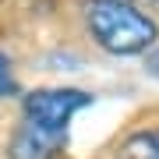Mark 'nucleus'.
<instances>
[{
  "mask_svg": "<svg viewBox=\"0 0 159 159\" xmlns=\"http://www.w3.org/2000/svg\"><path fill=\"white\" fill-rule=\"evenodd\" d=\"M142 71H145V78L159 81V43H156L148 53H142Z\"/></svg>",
  "mask_w": 159,
  "mask_h": 159,
  "instance_id": "nucleus-6",
  "label": "nucleus"
},
{
  "mask_svg": "<svg viewBox=\"0 0 159 159\" xmlns=\"http://www.w3.org/2000/svg\"><path fill=\"white\" fill-rule=\"evenodd\" d=\"M96 96L74 85H43L21 96V120L50 134H67L74 117L85 113Z\"/></svg>",
  "mask_w": 159,
  "mask_h": 159,
  "instance_id": "nucleus-2",
  "label": "nucleus"
},
{
  "mask_svg": "<svg viewBox=\"0 0 159 159\" xmlns=\"http://www.w3.org/2000/svg\"><path fill=\"white\" fill-rule=\"evenodd\" d=\"M127 4H159V0H127Z\"/></svg>",
  "mask_w": 159,
  "mask_h": 159,
  "instance_id": "nucleus-7",
  "label": "nucleus"
},
{
  "mask_svg": "<svg viewBox=\"0 0 159 159\" xmlns=\"http://www.w3.org/2000/svg\"><path fill=\"white\" fill-rule=\"evenodd\" d=\"M120 159H159V127H138L120 142Z\"/></svg>",
  "mask_w": 159,
  "mask_h": 159,
  "instance_id": "nucleus-4",
  "label": "nucleus"
},
{
  "mask_svg": "<svg viewBox=\"0 0 159 159\" xmlns=\"http://www.w3.org/2000/svg\"><path fill=\"white\" fill-rule=\"evenodd\" d=\"M78 21L85 39L106 57H142L159 43V21L127 0H81Z\"/></svg>",
  "mask_w": 159,
  "mask_h": 159,
  "instance_id": "nucleus-1",
  "label": "nucleus"
},
{
  "mask_svg": "<svg viewBox=\"0 0 159 159\" xmlns=\"http://www.w3.org/2000/svg\"><path fill=\"white\" fill-rule=\"evenodd\" d=\"M18 92H21V85H18V74H14V60L7 53H0V99H11Z\"/></svg>",
  "mask_w": 159,
  "mask_h": 159,
  "instance_id": "nucleus-5",
  "label": "nucleus"
},
{
  "mask_svg": "<svg viewBox=\"0 0 159 159\" xmlns=\"http://www.w3.org/2000/svg\"><path fill=\"white\" fill-rule=\"evenodd\" d=\"M67 145V134H50L25 120H18L11 142H7V159H57Z\"/></svg>",
  "mask_w": 159,
  "mask_h": 159,
  "instance_id": "nucleus-3",
  "label": "nucleus"
}]
</instances>
